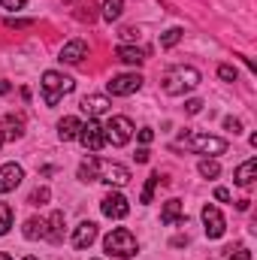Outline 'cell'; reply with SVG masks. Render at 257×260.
<instances>
[{
    "instance_id": "cell-25",
    "label": "cell",
    "mask_w": 257,
    "mask_h": 260,
    "mask_svg": "<svg viewBox=\"0 0 257 260\" xmlns=\"http://www.w3.org/2000/svg\"><path fill=\"white\" fill-rule=\"evenodd\" d=\"M182 37H185V30H182V27H170V30L160 37V49H173Z\"/></svg>"
},
{
    "instance_id": "cell-2",
    "label": "cell",
    "mask_w": 257,
    "mask_h": 260,
    "mask_svg": "<svg viewBox=\"0 0 257 260\" xmlns=\"http://www.w3.org/2000/svg\"><path fill=\"white\" fill-rule=\"evenodd\" d=\"M197 85H200V70H194V67H173L164 76V91L170 97H182V94L194 91Z\"/></svg>"
},
{
    "instance_id": "cell-42",
    "label": "cell",
    "mask_w": 257,
    "mask_h": 260,
    "mask_svg": "<svg viewBox=\"0 0 257 260\" xmlns=\"http://www.w3.org/2000/svg\"><path fill=\"white\" fill-rule=\"evenodd\" d=\"M24 260H37V257H24Z\"/></svg>"
},
{
    "instance_id": "cell-9",
    "label": "cell",
    "mask_w": 257,
    "mask_h": 260,
    "mask_svg": "<svg viewBox=\"0 0 257 260\" xmlns=\"http://www.w3.org/2000/svg\"><path fill=\"white\" fill-rule=\"evenodd\" d=\"M88 151H100L103 145H106V136H103V124H97L94 118H88V124H82L79 130V136H76Z\"/></svg>"
},
{
    "instance_id": "cell-34",
    "label": "cell",
    "mask_w": 257,
    "mask_h": 260,
    "mask_svg": "<svg viewBox=\"0 0 257 260\" xmlns=\"http://www.w3.org/2000/svg\"><path fill=\"white\" fill-rule=\"evenodd\" d=\"M151 139H154V130H151V127H142V130H139V142H142V145H148Z\"/></svg>"
},
{
    "instance_id": "cell-8",
    "label": "cell",
    "mask_w": 257,
    "mask_h": 260,
    "mask_svg": "<svg viewBox=\"0 0 257 260\" xmlns=\"http://www.w3.org/2000/svg\"><path fill=\"white\" fill-rule=\"evenodd\" d=\"M100 212H103L106 218H115V221L127 218V215H130V203H127V197L118 194V191H109V194L100 200Z\"/></svg>"
},
{
    "instance_id": "cell-5",
    "label": "cell",
    "mask_w": 257,
    "mask_h": 260,
    "mask_svg": "<svg viewBox=\"0 0 257 260\" xmlns=\"http://www.w3.org/2000/svg\"><path fill=\"white\" fill-rule=\"evenodd\" d=\"M179 145L191 148V151H197V154H224V151H227V139L209 136V133H182Z\"/></svg>"
},
{
    "instance_id": "cell-17",
    "label": "cell",
    "mask_w": 257,
    "mask_h": 260,
    "mask_svg": "<svg viewBox=\"0 0 257 260\" xmlns=\"http://www.w3.org/2000/svg\"><path fill=\"white\" fill-rule=\"evenodd\" d=\"M46 233H49L46 218H27V221H24V239L37 242V239H46Z\"/></svg>"
},
{
    "instance_id": "cell-18",
    "label": "cell",
    "mask_w": 257,
    "mask_h": 260,
    "mask_svg": "<svg viewBox=\"0 0 257 260\" xmlns=\"http://www.w3.org/2000/svg\"><path fill=\"white\" fill-rule=\"evenodd\" d=\"M254 173H257V160H254V157H248V160L233 173V182H236L239 188H248V185L254 182Z\"/></svg>"
},
{
    "instance_id": "cell-28",
    "label": "cell",
    "mask_w": 257,
    "mask_h": 260,
    "mask_svg": "<svg viewBox=\"0 0 257 260\" xmlns=\"http://www.w3.org/2000/svg\"><path fill=\"white\" fill-rule=\"evenodd\" d=\"M218 76H221L224 82H236V79H239L236 67H230V64H221V67H218Z\"/></svg>"
},
{
    "instance_id": "cell-29",
    "label": "cell",
    "mask_w": 257,
    "mask_h": 260,
    "mask_svg": "<svg viewBox=\"0 0 257 260\" xmlns=\"http://www.w3.org/2000/svg\"><path fill=\"white\" fill-rule=\"evenodd\" d=\"M79 179H82V182H94V160H85V164L79 167Z\"/></svg>"
},
{
    "instance_id": "cell-16",
    "label": "cell",
    "mask_w": 257,
    "mask_h": 260,
    "mask_svg": "<svg viewBox=\"0 0 257 260\" xmlns=\"http://www.w3.org/2000/svg\"><path fill=\"white\" fill-rule=\"evenodd\" d=\"M79 106H82V112H85L88 118H97V115L109 112V100H106L103 94H91V97H85Z\"/></svg>"
},
{
    "instance_id": "cell-21",
    "label": "cell",
    "mask_w": 257,
    "mask_h": 260,
    "mask_svg": "<svg viewBox=\"0 0 257 260\" xmlns=\"http://www.w3.org/2000/svg\"><path fill=\"white\" fill-rule=\"evenodd\" d=\"M46 224H49L46 239H49V242H61V239H64V212H52V218H49Z\"/></svg>"
},
{
    "instance_id": "cell-12",
    "label": "cell",
    "mask_w": 257,
    "mask_h": 260,
    "mask_svg": "<svg viewBox=\"0 0 257 260\" xmlns=\"http://www.w3.org/2000/svg\"><path fill=\"white\" fill-rule=\"evenodd\" d=\"M21 179H24V170H21L18 164H3V167H0V194L15 191V188L21 185Z\"/></svg>"
},
{
    "instance_id": "cell-22",
    "label": "cell",
    "mask_w": 257,
    "mask_h": 260,
    "mask_svg": "<svg viewBox=\"0 0 257 260\" xmlns=\"http://www.w3.org/2000/svg\"><path fill=\"white\" fill-rule=\"evenodd\" d=\"M121 12H124V0H103V18L106 21L121 18Z\"/></svg>"
},
{
    "instance_id": "cell-39",
    "label": "cell",
    "mask_w": 257,
    "mask_h": 260,
    "mask_svg": "<svg viewBox=\"0 0 257 260\" xmlns=\"http://www.w3.org/2000/svg\"><path fill=\"white\" fill-rule=\"evenodd\" d=\"M173 245H176V248H182V245H188V236H176V239H173Z\"/></svg>"
},
{
    "instance_id": "cell-1",
    "label": "cell",
    "mask_w": 257,
    "mask_h": 260,
    "mask_svg": "<svg viewBox=\"0 0 257 260\" xmlns=\"http://www.w3.org/2000/svg\"><path fill=\"white\" fill-rule=\"evenodd\" d=\"M40 88H43L46 106H58V103L64 100V94H70V91L76 88V82H73L70 76H64V73H58V70H46Z\"/></svg>"
},
{
    "instance_id": "cell-30",
    "label": "cell",
    "mask_w": 257,
    "mask_h": 260,
    "mask_svg": "<svg viewBox=\"0 0 257 260\" xmlns=\"http://www.w3.org/2000/svg\"><path fill=\"white\" fill-rule=\"evenodd\" d=\"M185 112H188V115L203 112V100H188V103H185Z\"/></svg>"
},
{
    "instance_id": "cell-4",
    "label": "cell",
    "mask_w": 257,
    "mask_h": 260,
    "mask_svg": "<svg viewBox=\"0 0 257 260\" xmlns=\"http://www.w3.org/2000/svg\"><path fill=\"white\" fill-rule=\"evenodd\" d=\"M103 248H106V254H115V257H133L136 251H139V242H136V236L124 230V227H115L106 239H103Z\"/></svg>"
},
{
    "instance_id": "cell-41",
    "label": "cell",
    "mask_w": 257,
    "mask_h": 260,
    "mask_svg": "<svg viewBox=\"0 0 257 260\" xmlns=\"http://www.w3.org/2000/svg\"><path fill=\"white\" fill-rule=\"evenodd\" d=\"M0 260H12V257H9V254H3V251H0Z\"/></svg>"
},
{
    "instance_id": "cell-7",
    "label": "cell",
    "mask_w": 257,
    "mask_h": 260,
    "mask_svg": "<svg viewBox=\"0 0 257 260\" xmlns=\"http://www.w3.org/2000/svg\"><path fill=\"white\" fill-rule=\"evenodd\" d=\"M142 76L139 73H121V76H112L109 82H106V91L112 94V97H130V94H136L139 88H142Z\"/></svg>"
},
{
    "instance_id": "cell-6",
    "label": "cell",
    "mask_w": 257,
    "mask_h": 260,
    "mask_svg": "<svg viewBox=\"0 0 257 260\" xmlns=\"http://www.w3.org/2000/svg\"><path fill=\"white\" fill-rule=\"evenodd\" d=\"M103 136H106V142H112V145H127L130 136H133V121H130L127 115H112V118L103 124Z\"/></svg>"
},
{
    "instance_id": "cell-26",
    "label": "cell",
    "mask_w": 257,
    "mask_h": 260,
    "mask_svg": "<svg viewBox=\"0 0 257 260\" xmlns=\"http://www.w3.org/2000/svg\"><path fill=\"white\" fill-rule=\"evenodd\" d=\"M12 227V206L9 203H0V236H6Z\"/></svg>"
},
{
    "instance_id": "cell-32",
    "label": "cell",
    "mask_w": 257,
    "mask_h": 260,
    "mask_svg": "<svg viewBox=\"0 0 257 260\" xmlns=\"http://www.w3.org/2000/svg\"><path fill=\"white\" fill-rule=\"evenodd\" d=\"M30 18H6V27H30Z\"/></svg>"
},
{
    "instance_id": "cell-19",
    "label": "cell",
    "mask_w": 257,
    "mask_h": 260,
    "mask_svg": "<svg viewBox=\"0 0 257 260\" xmlns=\"http://www.w3.org/2000/svg\"><path fill=\"white\" fill-rule=\"evenodd\" d=\"M79 130H82V121H79L76 115H67V118H61V121H58V136H61L64 142L76 139V136H79Z\"/></svg>"
},
{
    "instance_id": "cell-11",
    "label": "cell",
    "mask_w": 257,
    "mask_h": 260,
    "mask_svg": "<svg viewBox=\"0 0 257 260\" xmlns=\"http://www.w3.org/2000/svg\"><path fill=\"white\" fill-rule=\"evenodd\" d=\"M24 136V118L21 115H3L0 118V142H15Z\"/></svg>"
},
{
    "instance_id": "cell-37",
    "label": "cell",
    "mask_w": 257,
    "mask_h": 260,
    "mask_svg": "<svg viewBox=\"0 0 257 260\" xmlns=\"http://www.w3.org/2000/svg\"><path fill=\"white\" fill-rule=\"evenodd\" d=\"M215 200L227 203V200H230V191H227V188H215Z\"/></svg>"
},
{
    "instance_id": "cell-23",
    "label": "cell",
    "mask_w": 257,
    "mask_h": 260,
    "mask_svg": "<svg viewBox=\"0 0 257 260\" xmlns=\"http://www.w3.org/2000/svg\"><path fill=\"white\" fill-rule=\"evenodd\" d=\"M197 170H200V176H203V179H218V176H221V164H218V160H212V157L200 160V167H197Z\"/></svg>"
},
{
    "instance_id": "cell-3",
    "label": "cell",
    "mask_w": 257,
    "mask_h": 260,
    "mask_svg": "<svg viewBox=\"0 0 257 260\" xmlns=\"http://www.w3.org/2000/svg\"><path fill=\"white\" fill-rule=\"evenodd\" d=\"M94 160V182H106L109 188H124L130 182V170L121 164L103 160V157H91Z\"/></svg>"
},
{
    "instance_id": "cell-24",
    "label": "cell",
    "mask_w": 257,
    "mask_h": 260,
    "mask_svg": "<svg viewBox=\"0 0 257 260\" xmlns=\"http://www.w3.org/2000/svg\"><path fill=\"white\" fill-rule=\"evenodd\" d=\"M160 182H167V179H160V173H151V176H148V182H145V188H142V197H139V203H151V197H154V188H157Z\"/></svg>"
},
{
    "instance_id": "cell-15",
    "label": "cell",
    "mask_w": 257,
    "mask_h": 260,
    "mask_svg": "<svg viewBox=\"0 0 257 260\" xmlns=\"http://www.w3.org/2000/svg\"><path fill=\"white\" fill-rule=\"evenodd\" d=\"M82 58H88V43L85 40H70L61 49V61L64 64H79Z\"/></svg>"
},
{
    "instance_id": "cell-31",
    "label": "cell",
    "mask_w": 257,
    "mask_h": 260,
    "mask_svg": "<svg viewBox=\"0 0 257 260\" xmlns=\"http://www.w3.org/2000/svg\"><path fill=\"white\" fill-rule=\"evenodd\" d=\"M224 127L233 130V136H236V133H242V121L239 118H224Z\"/></svg>"
},
{
    "instance_id": "cell-20",
    "label": "cell",
    "mask_w": 257,
    "mask_h": 260,
    "mask_svg": "<svg viewBox=\"0 0 257 260\" xmlns=\"http://www.w3.org/2000/svg\"><path fill=\"white\" fill-rule=\"evenodd\" d=\"M115 58L118 61H124V64H142L145 61V49H136V46H118L115 49Z\"/></svg>"
},
{
    "instance_id": "cell-35",
    "label": "cell",
    "mask_w": 257,
    "mask_h": 260,
    "mask_svg": "<svg viewBox=\"0 0 257 260\" xmlns=\"http://www.w3.org/2000/svg\"><path fill=\"white\" fill-rule=\"evenodd\" d=\"M230 251H233V248H230ZM230 260H251V251H248V248H236Z\"/></svg>"
},
{
    "instance_id": "cell-27",
    "label": "cell",
    "mask_w": 257,
    "mask_h": 260,
    "mask_svg": "<svg viewBox=\"0 0 257 260\" xmlns=\"http://www.w3.org/2000/svg\"><path fill=\"white\" fill-rule=\"evenodd\" d=\"M49 200H52V191H49L46 185H43V188H34V194L27 197V203H30V206H46Z\"/></svg>"
},
{
    "instance_id": "cell-13",
    "label": "cell",
    "mask_w": 257,
    "mask_h": 260,
    "mask_svg": "<svg viewBox=\"0 0 257 260\" xmlns=\"http://www.w3.org/2000/svg\"><path fill=\"white\" fill-rule=\"evenodd\" d=\"M94 239H97V224H94V221H82V224L73 230V239H70V242H73V248L85 251Z\"/></svg>"
},
{
    "instance_id": "cell-38",
    "label": "cell",
    "mask_w": 257,
    "mask_h": 260,
    "mask_svg": "<svg viewBox=\"0 0 257 260\" xmlns=\"http://www.w3.org/2000/svg\"><path fill=\"white\" fill-rule=\"evenodd\" d=\"M121 37H124V40H136V37H139V30H136V27H124V30H121Z\"/></svg>"
},
{
    "instance_id": "cell-40",
    "label": "cell",
    "mask_w": 257,
    "mask_h": 260,
    "mask_svg": "<svg viewBox=\"0 0 257 260\" xmlns=\"http://www.w3.org/2000/svg\"><path fill=\"white\" fill-rule=\"evenodd\" d=\"M9 91H12V85L6 79H0V94H9Z\"/></svg>"
},
{
    "instance_id": "cell-14",
    "label": "cell",
    "mask_w": 257,
    "mask_h": 260,
    "mask_svg": "<svg viewBox=\"0 0 257 260\" xmlns=\"http://www.w3.org/2000/svg\"><path fill=\"white\" fill-rule=\"evenodd\" d=\"M185 221H188V218H185L182 200H167V203H164V212H160V224L173 227V224H185Z\"/></svg>"
},
{
    "instance_id": "cell-36",
    "label": "cell",
    "mask_w": 257,
    "mask_h": 260,
    "mask_svg": "<svg viewBox=\"0 0 257 260\" xmlns=\"http://www.w3.org/2000/svg\"><path fill=\"white\" fill-rule=\"evenodd\" d=\"M148 157H151L148 148H139V151H136V164H148Z\"/></svg>"
},
{
    "instance_id": "cell-33",
    "label": "cell",
    "mask_w": 257,
    "mask_h": 260,
    "mask_svg": "<svg viewBox=\"0 0 257 260\" xmlns=\"http://www.w3.org/2000/svg\"><path fill=\"white\" fill-rule=\"evenodd\" d=\"M24 3H27V0H0L3 9H24Z\"/></svg>"
},
{
    "instance_id": "cell-10",
    "label": "cell",
    "mask_w": 257,
    "mask_h": 260,
    "mask_svg": "<svg viewBox=\"0 0 257 260\" xmlns=\"http://www.w3.org/2000/svg\"><path fill=\"white\" fill-rule=\"evenodd\" d=\"M203 224H206V236L209 239H221L224 236V230H227V221H224V215L218 212V206H203Z\"/></svg>"
}]
</instances>
